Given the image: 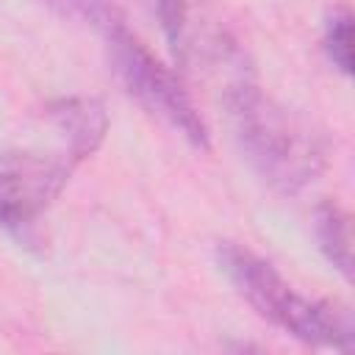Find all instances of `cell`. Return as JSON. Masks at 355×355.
<instances>
[{
	"label": "cell",
	"mask_w": 355,
	"mask_h": 355,
	"mask_svg": "<svg viewBox=\"0 0 355 355\" xmlns=\"http://www.w3.org/2000/svg\"><path fill=\"white\" fill-rule=\"evenodd\" d=\"M225 105L239 150L272 189L294 194L324 172V136L302 114L272 100L252 80L227 89Z\"/></svg>",
	"instance_id": "obj_1"
},
{
	"label": "cell",
	"mask_w": 355,
	"mask_h": 355,
	"mask_svg": "<svg viewBox=\"0 0 355 355\" xmlns=\"http://www.w3.org/2000/svg\"><path fill=\"white\" fill-rule=\"evenodd\" d=\"M219 269L236 286V291L272 324L288 336L319 344L349 349L355 344L352 313L330 300H308L297 294L286 277L258 252L236 241H222L216 250Z\"/></svg>",
	"instance_id": "obj_2"
},
{
	"label": "cell",
	"mask_w": 355,
	"mask_h": 355,
	"mask_svg": "<svg viewBox=\"0 0 355 355\" xmlns=\"http://www.w3.org/2000/svg\"><path fill=\"white\" fill-rule=\"evenodd\" d=\"M108 55L125 92L136 97L150 114L172 125L189 144L208 147V125L194 105L189 89L166 64H161L119 19L105 28Z\"/></svg>",
	"instance_id": "obj_3"
},
{
	"label": "cell",
	"mask_w": 355,
	"mask_h": 355,
	"mask_svg": "<svg viewBox=\"0 0 355 355\" xmlns=\"http://www.w3.org/2000/svg\"><path fill=\"white\" fill-rule=\"evenodd\" d=\"M175 61L202 78H225V92L252 80L236 36L200 0H155Z\"/></svg>",
	"instance_id": "obj_4"
},
{
	"label": "cell",
	"mask_w": 355,
	"mask_h": 355,
	"mask_svg": "<svg viewBox=\"0 0 355 355\" xmlns=\"http://www.w3.org/2000/svg\"><path fill=\"white\" fill-rule=\"evenodd\" d=\"M72 172L64 155L28 150L0 153V227L28 239L44 211L58 200Z\"/></svg>",
	"instance_id": "obj_5"
},
{
	"label": "cell",
	"mask_w": 355,
	"mask_h": 355,
	"mask_svg": "<svg viewBox=\"0 0 355 355\" xmlns=\"http://www.w3.org/2000/svg\"><path fill=\"white\" fill-rule=\"evenodd\" d=\"M44 114L50 125L64 136L67 158L72 164L94 155L108 133V114L97 97H83V94L61 97L50 103Z\"/></svg>",
	"instance_id": "obj_6"
},
{
	"label": "cell",
	"mask_w": 355,
	"mask_h": 355,
	"mask_svg": "<svg viewBox=\"0 0 355 355\" xmlns=\"http://www.w3.org/2000/svg\"><path fill=\"white\" fill-rule=\"evenodd\" d=\"M316 241L319 250L324 252V258L333 263V269H338L347 280L352 277V227H349V214L327 200L316 208Z\"/></svg>",
	"instance_id": "obj_7"
},
{
	"label": "cell",
	"mask_w": 355,
	"mask_h": 355,
	"mask_svg": "<svg viewBox=\"0 0 355 355\" xmlns=\"http://www.w3.org/2000/svg\"><path fill=\"white\" fill-rule=\"evenodd\" d=\"M324 53L341 75H352V14L338 6L324 25Z\"/></svg>",
	"instance_id": "obj_8"
},
{
	"label": "cell",
	"mask_w": 355,
	"mask_h": 355,
	"mask_svg": "<svg viewBox=\"0 0 355 355\" xmlns=\"http://www.w3.org/2000/svg\"><path fill=\"white\" fill-rule=\"evenodd\" d=\"M58 14L64 17H72V19H83V22H92L97 28H108L114 25L119 17L114 14V8L108 6V0H47Z\"/></svg>",
	"instance_id": "obj_9"
}]
</instances>
